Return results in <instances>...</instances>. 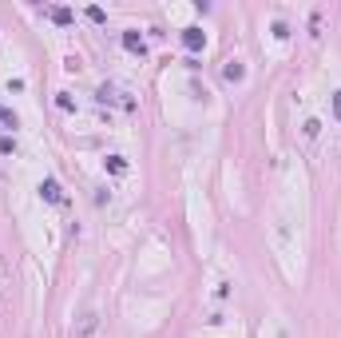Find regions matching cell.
Wrapping results in <instances>:
<instances>
[{"mask_svg":"<svg viewBox=\"0 0 341 338\" xmlns=\"http://www.w3.org/2000/svg\"><path fill=\"white\" fill-rule=\"evenodd\" d=\"M40 195H44L48 203H59V199H64V195H59V183H56V179H44V183H40Z\"/></svg>","mask_w":341,"mask_h":338,"instance_id":"6da1fadb","label":"cell"},{"mask_svg":"<svg viewBox=\"0 0 341 338\" xmlns=\"http://www.w3.org/2000/svg\"><path fill=\"white\" fill-rule=\"evenodd\" d=\"M183 40H187V48H203V32H198V28H187V32H183Z\"/></svg>","mask_w":341,"mask_h":338,"instance_id":"7a4b0ae2","label":"cell"},{"mask_svg":"<svg viewBox=\"0 0 341 338\" xmlns=\"http://www.w3.org/2000/svg\"><path fill=\"white\" fill-rule=\"evenodd\" d=\"M123 44L131 48V52H139V56H143V40H139V36H135V32H127V36H123Z\"/></svg>","mask_w":341,"mask_h":338,"instance_id":"3957f363","label":"cell"},{"mask_svg":"<svg viewBox=\"0 0 341 338\" xmlns=\"http://www.w3.org/2000/svg\"><path fill=\"white\" fill-rule=\"evenodd\" d=\"M0 123H4V127H16V111H8V108H0Z\"/></svg>","mask_w":341,"mask_h":338,"instance_id":"277c9868","label":"cell"},{"mask_svg":"<svg viewBox=\"0 0 341 338\" xmlns=\"http://www.w3.org/2000/svg\"><path fill=\"white\" fill-rule=\"evenodd\" d=\"M52 16H56L59 24H68V20H72V12H68V8H52Z\"/></svg>","mask_w":341,"mask_h":338,"instance_id":"5b68a950","label":"cell"},{"mask_svg":"<svg viewBox=\"0 0 341 338\" xmlns=\"http://www.w3.org/2000/svg\"><path fill=\"white\" fill-rule=\"evenodd\" d=\"M0 152H4V155H8V152H16V143H12V139H0Z\"/></svg>","mask_w":341,"mask_h":338,"instance_id":"8992f818","label":"cell"},{"mask_svg":"<svg viewBox=\"0 0 341 338\" xmlns=\"http://www.w3.org/2000/svg\"><path fill=\"white\" fill-rule=\"evenodd\" d=\"M333 111H337V120H341V92L333 96Z\"/></svg>","mask_w":341,"mask_h":338,"instance_id":"52a82bcc","label":"cell"}]
</instances>
